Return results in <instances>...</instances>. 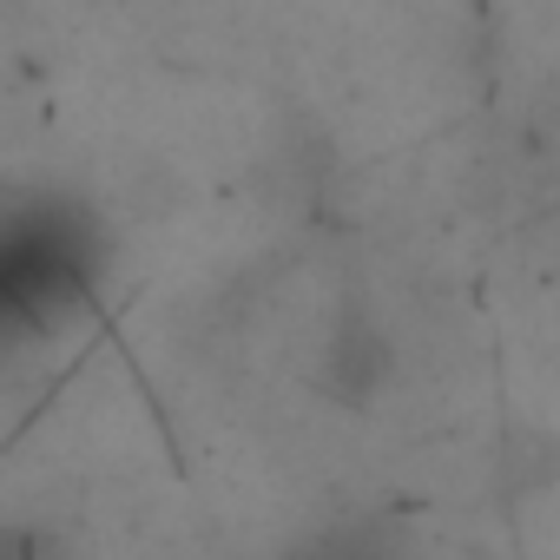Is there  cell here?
<instances>
[{
    "label": "cell",
    "mask_w": 560,
    "mask_h": 560,
    "mask_svg": "<svg viewBox=\"0 0 560 560\" xmlns=\"http://www.w3.org/2000/svg\"><path fill=\"white\" fill-rule=\"evenodd\" d=\"M311 560H409V553H383L376 540H357V547H324V553H311Z\"/></svg>",
    "instance_id": "6da1fadb"
}]
</instances>
